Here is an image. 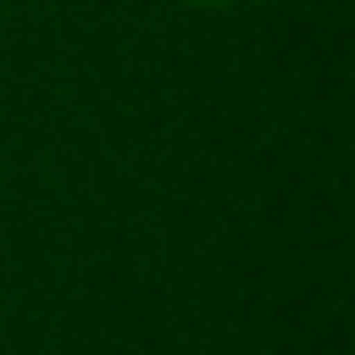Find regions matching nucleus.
I'll list each match as a JSON object with an SVG mask.
<instances>
[{"mask_svg": "<svg viewBox=\"0 0 355 355\" xmlns=\"http://www.w3.org/2000/svg\"><path fill=\"white\" fill-rule=\"evenodd\" d=\"M183 6H233V0H183Z\"/></svg>", "mask_w": 355, "mask_h": 355, "instance_id": "1", "label": "nucleus"}]
</instances>
